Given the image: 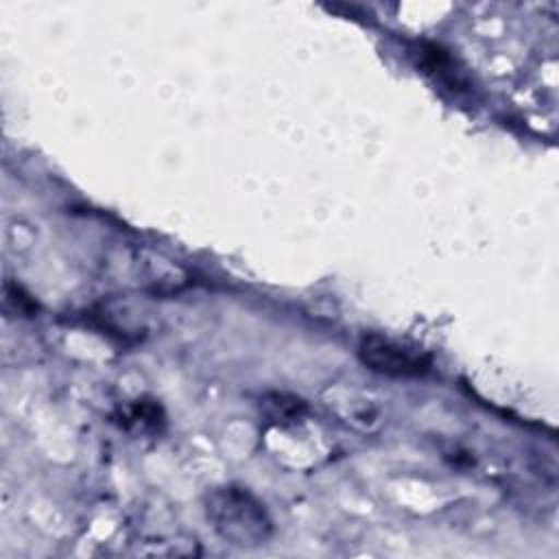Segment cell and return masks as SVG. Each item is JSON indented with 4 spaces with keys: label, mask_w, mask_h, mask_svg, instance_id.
Here are the masks:
<instances>
[{
    "label": "cell",
    "mask_w": 559,
    "mask_h": 559,
    "mask_svg": "<svg viewBox=\"0 0 559 559\" xmlns=\"http://www.w3.org/2000/svg\"><path fill=\"white\" fill-rule=\"evenodd\" d=\"M360 362L386 378H421L430 371V356L389 336L369 334L358 345Z\"/></svg>",
    "instance_id": "cell-2"
},
{
    "label": "cell",
    "mask_w": 559,
    "mask_h": 559,
    "mask_svg": "<svg viewBox=\"0 0 559 559\" xmlns=\"http://www.w3.org/2000/svg\"><path fill=\"white\" fill-rule=\"evenodd\" d=\"M205 515L218 537L238 548H255L273 535L264 504L242 487H216L205 496Z\"/></svg>",
    "instance_id": "cell-1"
},
{
    "label": "cell",
    "mask_w": 559,
    "mask_h": 559,
    "mask_svg": "<svg viewBox=\"0 0 559 559\" xmlns=\"http://www.w3.org/2000/svg\"><path fill=\"white\" fill-rule=\"evenodd\" d=\"M266 406H269V415L275 419V421H284V419H299L306 411L304 402L301 400H295V397H286V395H273L271 400H266Z\"/></svg>",
    "instance_id": "cell-3"
}]
</instances>
